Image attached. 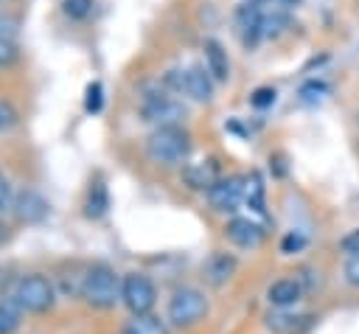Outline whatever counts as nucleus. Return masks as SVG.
Returning a JSON list of instances; mask_svg holds the SVG:
<instances>
[{"instance_id": "30", "label": "nucleus", "mask_w": 359, "mask_h": 334, "mask_svg": "<svg viewBox=\"0 0 359 334\" xmlns=\"http://www.w3.org/2000/svg\"><path fill=\"white\" fill-rule=\"evenodd\" d=\"M14 56H17L14 42H11V39H0V67L8 65V62H14Z\"/></svg>"}, {"instance_id": "20", "label": "nucleus", "mask_w": 359, "mask_h": 334, "mask_svg": "<svg viewBox=\"0 0 359 334\" xmlns=\"http://www.w3.org/2000/svg\"><path fill=\"white\" fill-rule=\"evenodd\" d=\"M244 205L255 213H264V182L255 171L250 177H244Z\"/></svg>"}, {"instance_id": "2", "label": "nucleus", "mask_w": 359, "mask_h": 334, "mask_svg": "<svg viewBox=\"0 0 359 334\" xmlns=\"http://www.w3.org/2000/svg\"><path fill=\"white\" fill-rule=\"evenodd\" d=\"M121 281L109 264H93L84 269V283H81V298L93 309H112L121 300Z\"/></svg>"}, {"instance_id": "10", "label": "nucleus", "mask_w": 359, "mask_h": 334, "mask_svg": "<svg viewBox=\"0 0 359 334\" xmlns=\"http://www.w3.org/2000/svg\"><path fill=\"white\" fill-rule=\"evenodd\" d=\"M208 202L219 213H233L244 202V177H222L208 191Z\"/></svg>"}, {"instance_id": "12", "label": "nucleus", "mask_w": 359, "mask_h": 334, "mask_svg": "<svg viewBox=\"0 0 359 334\" xmlns=\"http://www.w3.org/2000/svg\"><path fill=\"white\" fill-rule=\"evenodd\" d=\"M311 314L294 312V309H272L266 314V328L272 334H306L311 328Z\"/></svg>"}, {"instance_id": "6", "label": "nucleus", "mask_w": 359, "mask_h": 334, "mask_svg": "<svg viewBox=\"0 0 359 334\" xmlns=\"http://www.w3.org/2000/svg\"><path fill=\"white\" fill-rule=\"evenodd\" d=\"M121 303L132 312V317L151 314V309L157 303V289H154L151 278L143 272H126L121 281Z\"/></svg>"}, {"instance_id": "11", "label": "nucleus", "mask_w": 359, "mask_h": 334, "mask_svg": "<svg viewBox=\"0 0 359 334\" xmlns=\"http://www.w3.org/2000/svg\"><path fill=\"white\" fill-rule=\"evenodd\" d=\"M219 180H222V174H219V163L213 157H205V160H196V163H185L182 166V182L191 191L208 194Z\"/></svg>"}, {"instance_id": "8", "label": "nucleus", "mask_w": 359, "mask_h": 334, "mask_svg": "<svg viewBox=\"0 0 359 334\" xmlns=\"http://www.w3.org/2000/svg\"><path fill=\"white\" fill-rule=\"evenodd\" d=\"M233 25H236V36L244 48H255L264 39V11L255 3H241L233 11Z\"/></svg>"}, {"instance_id": "22", "label": "nucleus", "mask_w": 359, "mask_h": 334, "mask_svg": "<svg viewBox=\"0 0 359 334\" xmlns=\"http://www.w3.org/2000/svg\"><path fill=\"white\" fill-rule=\"evenodd\" d=\"M306 236L300 233V230H289L286 236H283V241H280V253L283 255H294V253H300L303 247H306Z\"/></svg>"}, {"instance_id": "32", "label": "nucleus", "mask_w": 359, "mask_h": 334, "mask_svg": "<svg viewBox=\"0 0 359 334\" xmlns=\"http://www.w3.org/2000/svg\"><path fill=\"white\" fill-rule=\"evenodd\" d=\"M8 199H11V188H8V180L0 174V211L8 205Z\"/></svg>"}, {"instance_id": "29", "label": "nucleus", "mask_w": 359, "mask_h": 334, "mask_svg": "<svg viewBox=\"0 0 359 334\" xmlns=\"http://www.w3.org/2000/svg\"><path fill=\"white\" fill-rule=\"evenodd\" d=\"M247 3H255V6H269V11H283V8L297 6L300 0H247Z\"/></svg>"}, {"instance_id": "1", "label": "nucleus", "mask_w": 359, "mask_h": 334, "mask_svg": "<svg viewBox=\"0 0 359 334\" xmlns=\"http://www.w3.org/2000/svg\"><path fill=\"white\" fill-rule=\"evenodd\" d=\"M146 154L157 166H182L191 154V135L182 123L177 126H157L146 138Z\"/></svg>"}, {"instance_id": "28", "label": "nucleus", "mask_w": 359, "mask_h": 334, "mask_svg": "<svg viewBox=\"0 0 359 334\" xmlns=\"http://www.w3.org/2000/svg\"><path fill=\"white\" fill-rule=\"evenodd\" d=\"M14 36H17V22L0 11V39H11L14 42Z\"/></svg>"}, {"instance_id": "26", "label": "nucleus", "mask_w": 359, "mask_h": 334, "mask_svg": "<svg viewBox=\"0 0 359 334\" xmlns=\"http://www.w3.org/2000/svg\"><path fill=\"white\" fill-rule=\"evenodd\" d=\"M342 275H345V281H348L351 286L359 289V255L345 258V264H342Z\"/></svg>"}, {"instance_id": "15", "label": "nucleus", "mask_w": 359, "mask_h": 334, "mask_svg": "<svg viewBox=\"0 0 359 334\" xmlns=\"http://www.w3.org/2000/svg\"><path fill=\"white\" fill-rule=\"evenodd\" d=\"M236 267H238L236 255H230V253H210L208 261L202 264V272H205V281L210 286H222L236 272Z\"/></svg>"}, {"instance_id": "24", "label": "nucleus", "mask_w": 359, "mask_h": 334, "mask_svg": "<svg viewBox=\"0 0 359 334\" xmlns=\"http://www.w3.org/2000/svg\"><path fill=\"white\" fill-rule=\"evenodd\" d=\"M250 104H252V107H258V109L272 107V104H275V90H272V87H258V90H252Z\"/></svg>"}, {"instance_id": "7", "label": "nucleus", "mask_w": 359, "mask_h": 334, "mask_svg": "<svg viewBox=\"0 0 359 334\" xmlns=\"http://www.w3.org/2000/svg\"><path fill=\"white\" fill-rule=\"evenodd\" d=\"M140 115H143L149 123H154V129H157V126H177V123L185 118V107H182L177 98H171V95H165V93L160 90V93H146V95H143V101H140Z\"/></svg>"}, {"instance_id": "9", "label": "nucleus", "mask_w": 359, "mask_h": 334, "mask_svg": "<svg viewBox=\"0 0 359 334\" xmlns=\"http://www.w3.org/2000/svg\"><path fill=\"white\" fill-rule=\"evenodd\" d=\"M224 236L230 244L241 247V250H255L264 244L266 239V227L261 222H255L252 216H233L227 225H224Z\"/></svg>"}, {"instance_id": "3", "label": "nucleus", "mask_w": 359, "mask_h": 334, "mask_svg": "<svg viewBox=\"0 0 359 334\" xmlns=\"http://www.w3.org/2000/svg\"><path fill=\"white\" fill-rule=\"evenodd\" d=\"M208 309H210V303H208V298H205L202 289H196V286H180L168 298L165 317L177 328H191V326H196L199 320L208 317Z\"/></svg>"}, {"instance_id": "21", "label": "nucleus", "mask_w": 359, "mask_h": 334, "mask_svg": "<svg viewBox=\"0 0 359 334\" xmlns=\"http://www.w3.org/2000/svg\"><path fill=\"white\" fill-rule=\"evenodd\" d=\"M297 95H300L303 104H323L328 98V84L325 81H317V79H309V81L300 84Z\"/></svg>"}, {"instance_id": "17", "label": "nucleus", "mask_w": 359, "mask_h": 334, "mask_svg": "<svg viewBox=\"0 0 359 334\" xmlns=\"http://www.w3.org/2000/svg\"><path fill=\"white\" fill-rule=\"evenodd\" d=\"M109 208V194H107V185L101 180H95L90 188H87V199H84V213L90 219H101Z\"/></svg>"}, {"instance_id": "16", "label": "nucleus", "mask_w": 359, "mask_h": 334, "mask_svg": "<svg viewBox=\"0 0 359 334\" xmlns=\"http://www.w3.org/2000/svg\"><path fill=\"white\" fill-rule=\"evenodd\" d=\"M202 51H205V70L213 76V81H227L230 79V59H227L224 45L219 39H205Z\"/></svg>"}, {"instance_id": "14", "label": "nucleus", "mask_w": 359, "mask_h": 334, "mask_svg": "<svg viewBox=\"0 0 359 334\" xmlns=\"http://www.w3.org/2000/svg\"><path fill=\"white\" fill-rule=\"evenodd\" d=\"M14 213L22 222H42L48 216V202L42 199V194L25 188V191H20L14 196Z\"/></svg>"}, {"instance_id": "18", "label": "nucleus", "mask_w": 359, "mask_h": 334, "mask_svg": "<svg viewBox=\"0 0 359 334\" xmlns=\"http://www.w3.org/2000/svg\"><path fill=\"white\" fill-rule=\"evenodd\" d=\"M121 334H168V326L154 314H140V317H132Z\"/></svg>"}, {"instance_id": "5", "label": "nucleus", "mask_w": 359, "mask_h": 334, "mask_svg": "<svg viewBox=\"0 0 359 334\" xmlns=\"http://www.w3.org/2000/svg\"><path fill=\"white\" fill-rule=\"evenodd\" d=\"M14 300L20 303L22 312L42 314V312H48V309L53 306L56 289H53V283H50L45 275L28 272V275H22V278L17 281V286H14Z\"/></svg>"}, {"instance_id": "31", "label": "nucleus", "mask_w": 359, "mask_h": 334, "mask_svg": "<svg viewBox=\"0 0 359 334\" xmlns=\"http://www.w3.org/2000/svg\"><path fill=\"white\" fill-rule=\"evenodd\" d=\"M14 118H17V112L6 101H0V129H8L14 123Z\"/></svg>"}, {"instance_id": "27", "label": "nucleus", "mask_w": 359, "mask_h": 334, "mask_svg": "<svg viewBox=\"0 0 359 334\" xmlns=\"http://www.w3.org/2000/svg\"><path fill=\"white\" fill-rule=\"evenodd\" d=\"M93 8V0H65V11L70 17H87Z\"/></svg>"}, {"instance_id": "33", "label": "nucleus", "mask_w": 359, "mask_h": 334, "mask_svg": "<svg viewBox=\"0 0 359 334\" xmlns=\"http://www.w3.org/2000/svg\"><path fill=\"white\" fill-rule=\"evenodd\" d=\"M356 123H359V115H356Z\"/></svg>"}, {"instance_id": "23", "label": "nucleus", "mask_w": 359, "mask_h": 334, "mask_svg": "<svg viewBox=\"0 0 359 334\" xmlns=\"http://www.w3.org/2000/svg\"><path fill=\"white\" fill-rule=\"evenodd\" d=\"M104 104V90H101V81H93L87 84V93H84V109L87 112H98Z\"/></svg>"}, {"instance_id": "4", "label": "nucleus", "mask_w": 359, "mask_h": 334, "mask_svg": "<svg viewBox=\"0 0 359 334\" xmlns=\"http://www.w3.org/2000/svg\"><path fill=\"white\" fill-rule=\"evenodd\" d=\"M165 84L194 101L208 104L213 98V76L202 67V65H188V67H174L165 73Z\"/></svg>"}, {"instance_id": "25", "label": "nucleus", "mask_w": 359, "mask_h": 334, "mask_svg": "<svg viewBox=\"0 0 359 334\" xmlns=\"http://www.w3.org/2000/svg\"><path fill=\"white\" fill-rule=\"evenodd\" d=\"M339 250L351 258V255H359V227L356 230H348L342 239H339Z\"/></svg>"}, {"instance_id": "13", "label": "nucleus", "mask_w": 359, "mask_h": 334, "mask_svg": "<svg viewBox=\"0 0 359 334\" xmlns=\"http://www.w3.org/2000/svg\"><path fill=\"white\" fill-rule=\"evenodd\" d=\"M303 292L306 289H303V283H300L297 275L294 278H278V281L269 283L266 300H269L272 309H294L303 300Z\"/></svg>"}, {"instance_id": "19", "label": "nucleus", "mask_w": 359, "mask_h": 334, "mask_svg": "<svg viewBox=\"0 0 359 334\" xmlns=\"http://www.w3.org/2000/svg\"><path fill=\"white\" fill-rule=\"evenodd\" d=\"M20 317H22V309L14 300V295L3 298L0 300V334H14L20 328Z\"/></svg>"}]
</instances>
